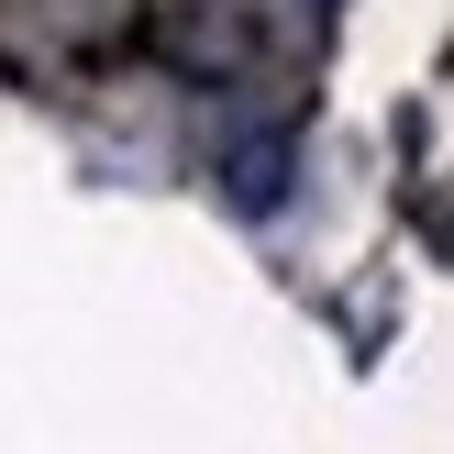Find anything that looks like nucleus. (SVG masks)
I'll return each mask as SVG.
<instances>
[{
	"mask_svg": "<svg viewBox=\"0 0 454 454\" xmlns=\"http://www.w3.org/2000/svg\"><path fill=\"white\" fill-rule=\"evenodd\" d=\"M233 200H244V211H278V200H288V145L255 133V145L233 155Z\"/></svg>",
	"mask_w": 454,
	"mask_h": 454,
	"instance_id": "obj_1",
	"label": "nucleus"
}]
</instances>
